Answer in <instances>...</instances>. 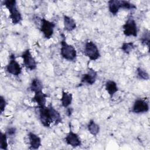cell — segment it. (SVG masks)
<instances>
[{
  "label": "cell",
  "mask_w": 150,
  "mask_h": 150,
  "mask_svg": "<svg viewBox=\"0 0 150 150\" xmlns=\"http://www.w3.org/2000/svg\"><path fill=\"white\" fill-rule=\"evenodd\" d=\"M39 118L42 125L45 127H49L51 124L57 125L62 122L60 113L51 105L48 106L38 107Z\"/></svg>",
  "instance_id": "1"
},
{
  "label": "cell",
  "mask_w": 150,
  "mask_h": 150,
  "mask_svg": "<svg viewBox=\"0 0 150 150\" xmlns=\"http://www.w3.org/2000/svg\"><path fill=\"white\" fill-rule=\"evenodd\" d=\"M3 4L6 6L10 13L9 18L12 23L16 25L20 23L22 20V17L18 8L16 1L15 0H6L4 1Z\"/></svg>",
  "instance_id": "2"
},
{
  "label": "cell",
  "mask_w": 150,
  "mask_h": 150,
  "mask_svg": "<svg viewBox=\"0 0 150 150\" xmlns=\"http://www.w3.org/2000/svg\"><path fill=\"white\" fill-rule=\"evenodd\" d=\"M108 10L113 15H117L121 8L128 10L137 9V6L134 4L127 1L110 0L108 2Z\"/></svg>",
  "instance_id": "3"
},
{
  "label": "cell",
  "mask_w": 150,
  "mask_h": 150,
  "mask_svg": "<svg viewBox=\"0 0 150 150\" xmlns=\"http://www.w3.org/2000/svg\"><path fill=\"white\" fill-rule=\"evenodd\" d=\"M60 54L64 59L69 61H73L77 57L76 49L71 45L68 44L64 38L61 41Z\"/></svg>",
  "instance_id": "4"
},
{
  "label": "cell",
  "mask_w": 150,
  "mask_h": 150,
  "mask_svg": "<svg viewBox=\"0 0 150 150\" xmlns=\"http://www.w3.org/2000/svg\"><path fill=\"white\" fill-rule=\"evenodd\" d=\"M84 53L91 60H96L100 57V53L97 45L92 41H87L84 46Z\"/></svg>",
  "instance_id": "5"
},
{
  "label": "cell",
  "mask_w": 150,
  "mask_h": 150,
  "mask_svg": "<svg viewBox=\"0 0 150 150\" xmlns=\"http://www.w3.org/2000/svg\"><path fill=\"white\" fill-rule=\"evenodd\" d=\"M123 32L125 36H132L134 37L137 36L138 33V28L137 26V23L132 18V16H130L125 23L122 26Z\"/></svg>",
  "instance_id": "6"
},
{
  "label": "cell",
  "mask_w": 150,
  "mask_h": 150,
  "mask_svg": "<svg viewBox=\"0 0 150 150\" xmlns=\"http://www.w3.org/2000/svg\"><path fill=\"white\" fill-rule=\"evenodd\" d=\"M6 70L8 73L15 76H19L22 73V67L16 60L14 54L10 55L9 61L6 65Z\"/></svg>",
  "instance_id": "7"
},
{
  "label": "cell",
  "mask_w": 150,
  "mask_h": 150,
  "mask_svg": "<svg viewBox=\"0 0 150 150\" xmlns=\"http://www.w3.org/2000/svg\"><path fill=\"white\" fill-rule=\"evenodd\" d=\"M55 24L53 22L46 20L45 18L41 19V23L40 29L46 39H50L54 33V28Z\"/></svg>",
  "instance_id": "8"
},
{
  "label": "cell",
  "mask_w": 150,
  "mask_h": 150,
  "mask_svg": "<svg viewBox=\"0 0 150 150\" xmlns=\"http://www.w3.org/2000/svg\"><path fill=\"white\" fill-rule=\"evenodd\" d=\"M21 57L23 59V64L26 69L30 71L36 69L37 63L35 59L32 56L30 49H28L25 50L22 54Z\"/></svg>",
  "instance_id": "9"
},
{
  "label": "cell",
  "mask_w": 150,
  "mask_h": 150,
  "mask_svg": "<svg viewBox=\"0 0 150 150\" xmlns=\"http://www.w3.org/2000/svg\"><path fill=\"white\" fill-rule=\"evenodd\" d=\"M149 110V104L146 99H137L132 107L131 111L134 113L140 114L146 112Z\"/></svg>",
  "instance_id": "10"
},
{
  "label": "cell",
  "mask_w": 150,
  "mask_h": 150,
  "mask_svg": "<svg viewBox=\"0 0 150 150\" xmlns=\"http://www.w3.org/2000/svg\"><path fill=\"white\" fill-rule=\"evenodd\" d=\"M65 141L68 145L74 148L79 146L81 145V141L80 138H79V135L76 133H74L72 131L70 127V130L67 136L65 138Z\"/></svg>",
  "instance_id": "11"
},
{
  "label": "cell",
  "mask_w": 150,
  "mask_h": 150,
  "mask_svg": "<svg viewBox=\"0 0 150 150\" xmlns=\"http://www.w3.org/2000/svg\"><path fill=\"white\" fill-rule=\"evenodd\" d=\"M97 77V72L92 68H89L88 71L86 74H83L81 79V83L93 85L96 82Z\"/></svg>",
  "instance_id": "12"
},
{
  "label": "cell",
  "mask_w": 150,
  "mask_h": 150,
  "mask_svg": "<svg viewBox=\"0 0 150 150\" xmlns=\"http://www.w3.org/2000/svg\"><path fill=\"white\" fill-rule=\"evenodd\" d=\"M28 137L29 140L30 149H37L42 145L41 139L36 134L30 132L28 134Z\"/></svg>",
  "instance_id": "13"
},
{
  "label": "cell",
  "mask_w": 150,
  "mask_h": 150,
  "mask_svg": "<svg viewBox=\"0 0 150 150\" xmlns=\"http://www.w3.org/2000/svg\"><path fill=\"white\" fill-rule=\"evenodd\" d=\"M48 96L45 94L42 91H39L35 93L32 100L38 104V107H43L46 105V98Z\"/></svg>",
  "instance_id": "14"
},
{
  "label": "cell",
  "mask_w": 150,
  "mask_h": 150,
  "mask_svg": "<svg viewBox=\"0 0 150 150\" xmlns=\"http://www.w3.org/2000/svg\"><path fill=\"white\" fill-rule=\"evenodd\" d=\"M63 19L64 30L68 32H70L76 28V23L72 18L64 15Z\"/></svg>",
  "instance_id": "15"
},
{
  "label": "cell",
  "mask_w": 150,
  "mask_h": 150,
  "mask_svg": "<svg viewBox=\"0 0 150 150\" xmlns=\"http://www.w3.org/2000/svg\"><path fill=\"white\" fill-rule=\"evenodd\" d=\"M72 100H73V96L71 93L62 91L60 101L62 103V105L63 107H65V108L68 107L71 104Z\"/></svg>",
  "instance_id": "16"
},
{
  "label": "cell",
  "mask_w": 150,
  "mask_h": 150,
  "mask_svg": "<svg viewBox=\"0 0 150 150\" xmlns=\"http://www.w3.org/2000/svg\"><path fill=\"white\" fill-rule=\"evenodd\" d=\"M105 88L110 97H112L113 95L118 90L117 83L112 80H108L105 83Z\"/></svg>",
  "instance_id": "17"
},
{
  "label": "cell",
  "mask_w": 150,
  "mask_h": 150,
  "mask_svg": "<svg viewBox=\"0 0 150 150\" xmlns=\"http://www.w3.org/2000/svg\"><path fill=\"white\" fill-rule=\"evenodd\" d=\"M30 89L32 91L36 93L37 91H42L43 84L42 81L38 78H35L32 80L30 86Z\"/></svg>",
  "instance_id": "18"
},
{
  "label": "cell",
  "mask_w": 150,
  "mask_h": 150,
  "mask_svg": "<svg viewBox=\"0 0 150 150\" xmlns=\"http://www.w3.org/2000/svg\"><path fill=\"white\" fill-rule=\"evenodd\" d=\"M87 128L90 133L96 137L100 131V127L99 125L95 122V121L93 120H91L88 125H87Z\"/></svg>",
  "instance_id": "19"
},
{
  "label": "cell",
  "mask_w": 150,
  "mask_h": 150,
  "mask_svg": "<svg viewBox=\"0 0 150 150\" xmlns=\"http://www.w3.org/2000/svg\"><path fill=\"white\" fill-rule=\"evenodd\" d=\"M134 49V44L133 42H124L122 43L121 49L126 54H129Z\"/></svg>",
  "instance_id": "20"
},
{
  "label": "cell",
  "mask_w": 150,
  "mask_h": 150,
  "mask_svg": "<svg viewBox=\"0 0 150 150\" xmlns=\"http://www.w3.org/2000/svg\"><path fill=\"white\" fill-rule=\"evenodd\" d=\"M137 73L138 77L140 79H142L144 80H148L149 79V76L148 73L144 69L141 67H138L137 69Z\"/></svg>",
  "instance_id": "21"
},
{
  "label": "cell",
  "mask_w": 150,
  "mask_h": 150,
  "mask_svg": "<svg viewBox=\"0 0 150 150\" xmlns=\"http://www.w3.org/2000/svg\"><path fill=\"white\" fill-rule=\"evenodd\" d=\"M0 148L1 149L6 150L8 149V141H7V135L6 133L1 132V137H0Z\"/></svg>",
  "instance_id": "22"
},
{
  "label": "cell",
  "mask_w": 150,
  "mask_h": 150,
  "mask_svg": "<svg viewBox=\"0 0 150 150\" xmlns=\"http://www.w3.org/2000/svg\"><path fill=\"white\" fill-rule=\"evenodd\" d=\"M149 38H150L149 31L148 30L146 29L145 31L144 32L143 35L140 40H141V43L143 45H146L149 47Z\"/></svg>",
  "instance_id": "23"
},
{
  "label": "cell",
  "mask_w": 150,
  "mask_h": 150,
  "mask_svg": "<svg viewBox=\"0 0 150 150\" xmlns=\"http://www.w3.org/2000/svg\"><path fill=\"white\" fill-rule=\"evenodd\" d=\"M6 104H7V103H6V101L5 98L2 96H1L0 97V110H1V113L4 111Z\"/></svg>",
  "instance_id": "24"
},
{
  "label": "cell",
  "mask_w": 150,
  "mask_h": 150,
  "mask_svg": "<svg viewBox=\"0 0 150 150\" xmlns=\"http://www.w3.org/2000/svg\"><path fill=\"white\" fill-rule=\"evenodd\" d=\"M7 133L9 135H11V136H13L15 133H16V128H14V127H12V128H10L9 129H8V130L7 131Z\"/></svg>",
  "instance_id": "25"
},
{
  "label": "cell",
  "mask_w": 150,
  "mask_h": 150,
  "mask_svg": "<svg viewBox=\"0 0 150 150\" xmlns=\"http://www.w3.org/2000/svg\"><path fill=\"white\" fill-rule=\"evenodd\" d=\"M71 112H72V109L71 108H68L67 111V115L68 116H70L71 114Z\"/></svg>",
  "instance_id": "26"
}]
</instances>
